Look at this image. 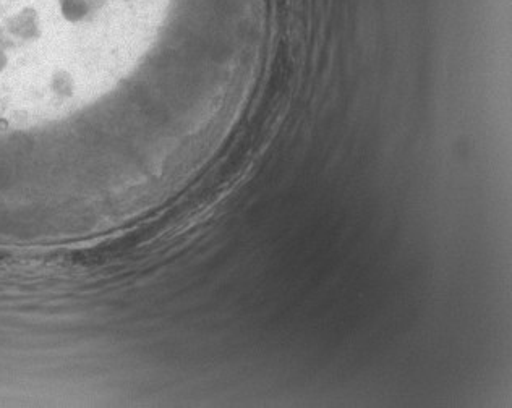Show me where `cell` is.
I'll return each instance as SVG.
<instances>
[{
    "label": "cell",
    "instance_id": "cell-1",
    "mask_svg": "<svg viewBox=\"0 0 512 408\" xmlns=\"http://www.w3.org/2000/svg\"><path fill=\"white\" fill-rule=\"evenodd\" d=\"M179 0H0V119L51 91L65 96L69 67L88 52L135 56L163 30ZM109 52V51H107Z\"/></svg>",
    "mask_w": 512,
    "mask_h": 408
}]
</instances>
